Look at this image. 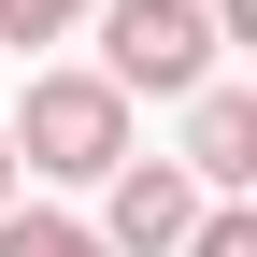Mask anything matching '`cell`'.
<instances>
[{
	"mask_svg": "<svg viewBox=\"0 0 257 257\" xmlns=\"http://www.w3.org/2000/svg\"><path fill=\"white\" fill-rule=\"evenodd\" d=\"M0 143H15V172H43V186H114L128 157V100L100 72H29V100L0 114Z\"/></svg>",
	"mask_w": 257,
	"mask_h": 257,
	"instance_id": "cell-1",
	"label": "cell"
},
{
	"mask_svg": "<svg viewBox=\"0 0 257 257\" xmlns=\"http://www.w3.org/2000/svg\"><path fill=\"white\" fill-rule=\"evenodd\" d=\"M86 29H100V86L114 100H200L214 57H229L200 0H100Z\"/></svg>",
	"mask_w": 257,
	"mask_h": 257,
	"instance_id": "cell-2",
	"label": "cell"
},
{
	"mask_svg": "<svg viewBox=\"0 0 257 257\" xmlns=\"http://www.w3.org/2000/svg\"><path fill=\"white\" fill-rule=\"evenodd\" d=\"M86 229H100V257H172L186 229H200V186H186L172 157H128V172L100 186V214H86Z\"/></svg>",
	"mask_w": 257,
	"mask_h": 257,
	"instance_id": "cell-3",
	"label": "cell"
},
{
	"mask_svg": "<svg viewBox=\"0 0 257 257\" xmlns=\"http://www.w3.org/2000/svg\"><path fill=\"white\" fill-rule=\"evenodd\" d=\"M186 186H200V200H243L257 186V100L243 86H200V100H186V157H172Z\"/></svg>",
	"mask_w": 257,
	"mask_h": 257,
	"instance_id": "cell-4",
	"label": "cell"
},
{
	"mask_svg": "<svg viewBox=\"0 0 257 257\" xmlns=\"http://www.w3.org/2000/svg\"><path fill=\"white\" fill-rule=\"evenodd\" d=\"M0 257H100V229H86V214H43V200H15V214H0Z\"/></svg>",
	"mask_w": 257,
	"mask_h": 257,
	"instance_id": "cell-5",
	"label": "cell"
},
{
	"mask_svg": "<svg viewBox=\"0 0 257 257\" xmlns=\"http://www.w3.org/2000/svg\"><path fill=\"white\" fill-rule=\"evenodd\" d=\"M100 0H0V43H72Z\"/></svg>",
	"mask_w": 257,
	"mask_h": 257,
	"instance_id": "cell-6",
	"label": "cell"
},
{
	"mask_svg": "<svg viewBox=\"0 0 257 257\" xmlns=\"http://www.w3.org/2000/svg\"><path fill=\"white\" fill-rule=\"evenodd\" d=\"M172 257H257V214H243V200H200V229H186Z\"/></svg>",
	"mask_w": 257,
	"mask_h": 257,
	"instance_id": "cell-7",
	"label": "cell"
},
{
	"mask_svg": "<svg viewBox=\"0 0 257 257\" xmlns=\"http://www.w3.org/2000/svg\"><path fill=\"white\" fill-rule=\"evenodd\" d=\"M15 200H29V172H15V143H0V214H15Z\"/></svg>",
	"mask_w": 257,
	"mask_h": 257,
	"instance_id": "cell-8",
	"label": "cell"
}]
</instances>
